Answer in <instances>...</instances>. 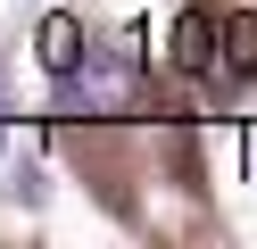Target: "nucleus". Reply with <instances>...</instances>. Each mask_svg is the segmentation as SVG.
Instances as JSON below:
<instances>
[{"label": "nucleus", "mask_w": 257, "mask_h": 249, "mask_svg": "<svg viewBox=\"0 0 257 249\" xmlns=\"http://www.w3.org/2000/svg\"><path fill=\"white\" fill-rule=\"evenodd\" d=\"M174 66H191V75L216 66V25H207V17H183V25H174Z\"/></svg>", "instance_id": "3"}, {"label": "nucleus", "mask_w": 257, "mask_h": 249, "mask_svg": "<svg viewBox=\"0 0 257 249\" xmlns=\"http://www.w3.org/2000/svg\"><path fill=\"white\" fill-rule=\"evenodd\" d=\"M34 58L50 66V75H75V66L91 58V50H83V25H75L67 9H50V17H42V25H34Z\"/></svg>", "instance_id": "2"}, {"label": "nucleus", "mask_w": 257, "mask_h": 249, "mask_svg": "<svg viewBox=\"0 0 257 249\" xmlns=\"http://www.w3.org/2000/svg\"><path fill=\"white\" fill-rule=\"evenodd\" d=\"M133 92H141L133 42H124V50H91L75 75H58V108H67V116H124Z\"/></svg>", "instance_id": "1"}, {"label": "nucleus", "mask_w": 257, "mask_h": 249, "mask_svg": "<svg viewBox=\"0 0 257 249\" xmlns=\"http://www.w3.org/2000/svg\"><path fill=\"white\" fill-rule=\"evenodd\" d=\"M224 50H232V75H257V17H224Z\"/></svg>", "instance_id": "4"}]
</instances>
